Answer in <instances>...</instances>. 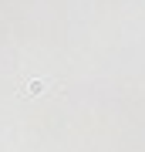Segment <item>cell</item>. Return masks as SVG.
Instances as JSON below:
<instances>
[{"instance_id": "obj_1", "label": "cell", "mask_w": 145, "mask_h": 152, "mask_svg": "<svg viewBox=\"0 0 145 152\" xmlns=\"http://www.w3.org/2000/svg\"><path fill=\"white\" fill-rule=\"evenodd\" d=\"M44 88H54V81H47V78H41V81H31V85H24V95H41Z\"/></svg>"}]
</instances>
